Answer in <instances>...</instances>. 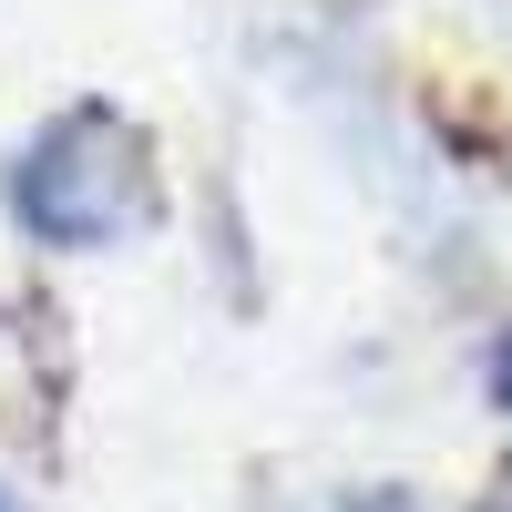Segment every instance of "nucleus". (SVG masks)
<instances>
[{
  "instance_id": "obj_1",
  "label": "nucleus",
  "mask_w": 512,
  "mask_h": 512,
  "mask_svg": "<svg viewBox=\"0 0 512 512\" xmlns=\"http://www.w3.org/2000/svg\"><path fill=\"white\" fill-rule=\"evenodd\" d=\"M11 205L52 236V246H113L123 226L154 216V164H144V134L103 103L62 113L52 134L21 154V185Z\"/></svg>"
},
{
  "instance_id": "obj_2",
  "label": "nucleus",
  "mask_w": 512,
  "mask_h": 512,
  "mask_svg": "<svg viewBox=\"0 0 512 512\" xmlns=\"http://www.w3.org/2000/svg\"><path fill=\"white\" fill-rule=\"evenodd\" d=\"M492 400L512 410V338H502V349H492Z\"/></svg>"
},
{
  "instance_id": "obj_3",
  "label": "nucleus",
  "mask_w": 512,
  "mask_h": 512,
  "mask_svg": "<svg viewBox=\"0 0 512 512\" xmlns=\"http://www.w3.org/2000/svg\"><path fill=\"white\" fill-rule=\"evenodd\" d=\"M472 512H512V472H502V482H492V492H482Z\"/></svg>"
}]
</instances>
